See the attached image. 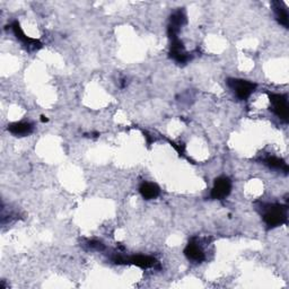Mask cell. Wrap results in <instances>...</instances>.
I'll list each match as a JSON object with an SVG mask.
<instances>
[{"mask_svg":"<svg viewBox=\"0 0 289 289\" xmlns=\"http://www.w3.org/2000/svg\"><path fill=\"white\" fill-rule=\"evenodd\" d=\"M231 181L226 176L217 177L211 190V198L216 200H223L231 193Z\"/></svg>","mask_w":289,"mask_h":289,"instance_id":"cell-4","label":"cell"},{"mask_svg":"<svg viewBox=\"0 0 289 289\" xmlns=\"http://www.w3.org/2000/svg\"><path fill=\"white\" fill-rule=\"evenodd\" d=\"M87 244H88V246H89L90 249H95V250H97V251H102V250L104 249L103 243L98 242V241H88V243H87Z\"/></svg>","mask_w":289,"mask_h":289,"instance_id":"cell-14","label":"cell"},{"mask_svg":"<svg viewBox=\"0 0 289 289\" xmlns=\"http://www.w3.org/2000/svg\"><path fill=\"white\" fill-rule=\"evenodd\" d=\"M264 164L268 165L271 169H276V170H283L285 172H288V166L286 163H285L283 159H280L278 157H268L264 159Z\"/></svg>","mask_w":289,"mask_h":289,"instance_id":"cell-13","label":"cell"},{"mask_svg":"<svg viewBox=\"0 0 289 289\" xmlns=\"http://www.w3.org/2000/svg\"><path fill=\"white\" fill-rule=\"evenodd\" d=\"M270 103L272 105V111L277 114L279 119L284 120L285 122L288 121L289 109H288V101L286 95L281 94H268Z\"/></svg>","mask_w":289,"mask_h":289,"instance_id":"cell-3","label":"cell"},{"mask_svg":"<svg viewBox=\"0 0 289 289\" xmlns=\"http://www.w3.org/2000/svg\"><path fill=\"white\" fill-rule=\"evenodd\" d=\"M41 121L42 122H48V117H45L44 116H41Z\"/></svg>","mask_w":289,"mask_h":289,"instance_id":"cell-15","label":"cell"},{"mask_svg":"<svg viewBox=\"0 0 289 289\" xmlns=\"http://www.w3.org/2000/svg\"><path fill=\"white\" fill-rule=\"evenodd\" d=\"M263 220L269 228L278 227L286 223L287 220V206L279 203L263 204Z\"/></svg>","mask_w":289,"mask_h":289,"instance_id":"cell-1","label":"cell"},{"mask_svg":"<svg viewBox=\"0 0 289 289\" xmlns=\"http://www.w3.org/2000/svg\"><path fill=\"white\" fill-rule=\"evenodd\" d=\"M128 263L135 264L137 267H140L143 269H148L153 268L157 263V261H156V259L148 256H134L128 259Z\"/></svg>","mask_w":289,"mask_h":289,"instance_id":"cell-10","label":"cell"},{"mask_svg":"<svg viewBox=\"0 0 289 289\" xmlns=\"http://www.w3.org/2000/svg\"><path fill=\"white\" fill-rule=\"evenodd\" d=\"M186 22V17L185 14L183 13V10L178 9L174 13L172 16H171L170 20V25H169V36L171 37V40L173 39H177V34L180 32L181 26L184 25Z\"/></svg>","mask_w":289,"mask_h":289,"instance_id":"cell-5","label":"cell"},{"mask_svg":"<svg viewBox=\"0 0 289 289\" xmlns=\"http://www.w3.org/2000/svg\"><path fill=\"white\" fill-rule=\"evenodd\" d=\"M227 84L231 88V90L236 94V96L239 100H246L257 88L256 84L249 81H243V79L231 78L227 81Z\"/></svg>","mask_w":289,"mask_h":289,"instance_id":"cell-2","label":"cell"},{"mask_svg":"<svg viewBox=\"0 0 289 289\" xmlns=\"http://www.w3.org/2000/svg\"><path fill=\"white\" fill-rule=\"evenodd\" d=\"M140 195L143 196L146 200L155 199L159 196V188L155 183H150V182H144L139 188Z\"/></svg>","mask_w":289,"mask_h":289,"instance_id":"cell-11","label":"cell"},{"mask_svg":"<svg viewBox=\"0 0 289 289\" xmlns=\"http://www.w3.org/2000/svg\"><path fill=\"white\" fill-rule=\"evenodd\" d=\"M11 28H13L14 34L16 35L17 39L20 40L26 48L29 49V50H37V49H40L42 47L41 42L39 40L31 39V37H28L25 35L18 22H14L13 25H11Z\"/></svg>","mask_w":289,"mask_h":289,"instance_id":"cell-7","label":"cell"},{"mask_svg":"<svg viewBox=\"0 0 289 289\" xmlns=\"http://www.w3.org/2000/svg\"><path fill=\"white\" fill-rule=\"evenodd\" d=\"M185 257L189 259V260L195 261V262H201L204 260V253L202 249L198 245V243H195L191 241L186 246L184 250Z\"/></svg>","mask_w":289,"mask_h":289,"instance_id":"cell-8","label":"cell"},{"mask_svg":"<svg viewBox=\"0 0 289 289\" xmlns=\"http://www.w3.org/2000/svg\"><path fill=\"white\" fill-rule=\"evenodd\" d=\"M272 6H273V10H275L277 21L279 22V24L288 29L289 18H288V10H287L286 5H285L283 1H273Z\"/></svg>","mask_w":289,"mask_h":289,"instance_id":"cell-9","label":"cell"},{"mask_svg":"<svg viewBox=\"0 0 289 289\" xmlns=\"http://www.w3.org/2000/svg\"><path fill=\"white\" fill-rule=\"evenodd\" d=\"M170 57L173 60H175L177 63H185L190 60L189 53L185 52L184 45L178 39H173L171 43Z\"/></svg>","mask_w":289,"mask_h":289,"instance_id":"cell-6","label":"cell"},{"mask_svg":"<svg viewBox=\"0 0 289 289\" xmlns=\"http://www.w3.org/2000/svg\"><path fill=\"white\" fill-rule=\"evenodd\" d=\"M8 131L15 136H29L32 134L33 125L28 122H15L8 125Z\"/></svg>","mask_w":289,"mask_h":289,"instance_id":"cell-12","label":"cell"}]
</instances>
